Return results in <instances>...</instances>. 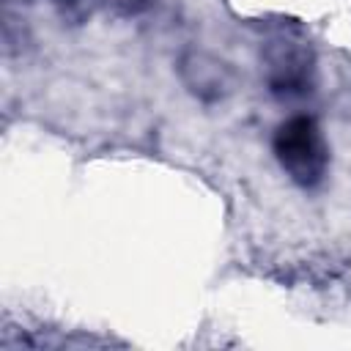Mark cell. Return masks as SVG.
Masks as SVG:
<instances>
[{
	"label": "cell",
	"instance_id": "cell-1",
	"mask_svg": "<svg viewBox=\"0 0 351 351\" xmlns=\"http://www.w3.org/2000/svg\"><path fill=\"white\" fill-rule=\"evenodd\" d=\"M274 156L288 178L299 186H318L329 167V145L321 126L310 115H293L282 121L271 140Z\"/></svg>",
	"mask_w": 351,
	"mask_h": 351
},
{
	"label": "cell",
	"instance_id": "cell-2",
	"mask_svg": "<svg viewBox=\"0 0 351 351\" xmlns=\"http://www.w3.org/2000/svg\"><path fill=\"white\" fill-rule=\"evenodd\" d=\"M263 71L271 93L302 96L313 85V52L302 38L280 36L263 49Z\"/></svg>",
	"mask_w": 351,
	"mask_h": 351
},
{
	"label": "cell",
	"instance_id": "cell-3",
	"mask_svg": "<svg viewBox=\"0 0 351 351\" xmlns=\"http://www.w3.org/2000/svg\"><path fill=\"white\" fill-rule=\"evenodd\" d=\"M181 74L189 90L197 93L200 99H219L230 85V74L225 63L208 55H200V52H192L181 60Z\"/></svg>",
	"mask_w": 351,
	"mask_h": 351
}]
</instances>
